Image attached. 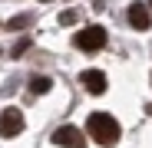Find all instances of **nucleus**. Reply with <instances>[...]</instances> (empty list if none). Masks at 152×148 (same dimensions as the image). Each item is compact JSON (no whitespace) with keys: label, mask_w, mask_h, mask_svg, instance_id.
I'll list each match as a JSON object with an SVG mask.
<instances>
[{"label":"nucleus","mask_w":152,"mask_h":148,"mask_svg":"<svg viewBox=\"0 0 152 148\" xmlns=\"http://www.w3.org/2000/svg\"><path fill=\"white\" fill-rule=\"evenodd\" d=\"M60 23H63V27H69V23H76V10H66V13H60Z\"/></svg>","instance_id":"10"},{"label":"nucleus","mask_w":152,"mask_h":148,"mask_svg":"<svg viewBox=\"0 0 152 148\" xmlns=\"http://www.w3.org/2000/svg\"><path fill=\"white\" fill-rule=\"evenodd\" d=\"M86 125H89V135H93L99 145H106V148H109V145H116V142H119V135H122L119 122H116L109 112H93Z\"/></svg>","instance_id":"1"},{"label":"nucleus","mask_w":152,"mask_h":148,"mask_svg":"<svg viewBox=\"0 0 152 148\" xmlns=\"http://www.w3.org/2000/svg\"><path fill=\"white\" fill-rule=\"evenodd\" d=\"M126 17H129L132 30H149V27H152V10H149V4H129Z\"/></svg>","instance_id":"5"},{"label":"nucleus","mask_w":152,"mask_h":148,"mask_svg":"<svg viewBox=\"0 0 152 148\" xmlns=\"http://www.w3.org/2000/svg\"><path fill=\"white\" fill-rule=\"evenodd\" d=\"M80 82L86 86L89 95H103V92H106V72H103V69H86Z\"/></svg>","instance_id":"6"},{"label":"nucleus","mask_w":152,"mask_h":148,"mask_svg":"<svg viewBox=\"0 0 152 148\" xmlns=\"http://www.w3.org/2000/svg\"><path fill=\"white\" fill-rule=\"evenodd\" d=\"M27 49H30V40L23 36V40H17V46H13V53H10V56H13V59H20L23 53H27Z\"/></svg>","instance_id":"9"},{"label":"nucleus","mask_w":152,"mask_h":148,"mask_svg":"<svg viewBox=\"0 0 152 148\" xmlns=\"http://www.w3.org/2000/svg\"><path fill=\"white\" fill-rule=\"evenodd\" d=\"M73 43L80 46V49H86V53L103 49V46H106V30H103V27H86V30H80V33L73 36Z\"/></svg>","instance_id":"2"},{"label":"nucleus","mask_w":152,"mask_h":148,"mask_svg":"<svg viewBox=\"0 0 152 148\" xmlns=\"http://www.w3.org/2000/svg\"><path fill=\"white\" fill-rule=\"evenodd\" d=\"M30 23H33L30 13H17L13 20H7V30H23V27H30Z\"/></svg>","instance_id":"8"},{"label":"nucleus","mask_w":152,"mask_h":148,"mask_svg":"<svg viewBox=\"0 0 152 148\" xmlns=\"http://www.w3.org/2000/svg\"><path fill=\"white\" fill-rule=\"evenodd\" d=\"M149 10H152V0H149Z\"/></svg>","instance_id":"11"},{"label":"nucleus","mask_w":152,"mask_h":148,"mask_svg":"<svg viewBox=\"0 0 152 148\" xmlns=\"http://www.w3.org/2000/svg\"><path fill=\"white\" fill-rule=\"evenodd\" d=\"M50 86H53V82H50L46 76H33V79H30V92H33V95H43V92H50Z\"/></svg>","instance_id":"7"},{"label":"nucleus","mask_w":152,"mask_h":148,"mask_svg":"<svg viewBox=\"0 0 152 148\" xmlns=\"http://www.w3.org/2000/svg\"><path fill=\"white\" fill-rule=\"evenodd\" d=\"M149 82H152V76H149Z\"/></svg>","instance_id":"12"},{"label":"nucleus","mask_w":152,"mask_h":148,"mask_svg":"<svg viewBox=\"0 0 152 148\" xmlns=\"http://www.w3.org/2000/svg\"><path fill=\"white\" fill-rule=\"evenodd\" d=\"M20 132H23L20 109H4V115H0V135H4V138H17Z\"/></svg>","instance_id":"4"},{"label":"nucleus","mask_w":152,"mask_h":148,"mask_svg":"<svg viewBox=\"0 0 152 148\" xmlns=\"http://www.w3.org/2000/svg\"><path fill=\"white\" fill-rule=\"evenodd\" d=\"M53 145L56 148H86V135L73 125H63V129L53 132Z\"/></svg>","instance_id":"3"}]
</instances>
